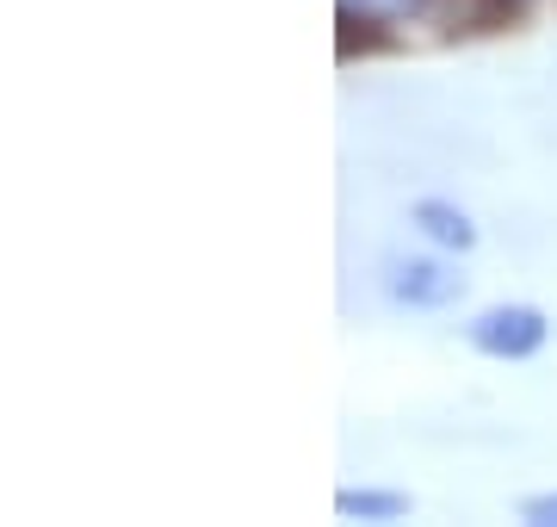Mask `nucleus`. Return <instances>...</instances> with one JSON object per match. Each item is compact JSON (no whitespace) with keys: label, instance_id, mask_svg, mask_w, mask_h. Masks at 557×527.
Wrapping results in <instances>:
<instances>
[{"label":"nucleus","instance_id":"obj_2","mask_svg":"<svg viewBox=\"0 0 557 527\" xmlns=\"http://www.w3.org/2000/svg\"><path fill=\"white\" fill-rule=\"evenodd\" d=\"M465 292V273H453L446 261H428V255H403L391 261V298L416 310H440Z\"/></svg>","mask_w":557,"mask_h":527},{"label":"nucleus","instance_id":"obj_3","mask_svg":"<svg viewBox=\"0 0 557 527\" xmlns=\"http://www.w3.org/2000/svg\"><path fill=\"white\" fill-rule=\"evenodd\" d=\"M416 20L434 25L440 38H478L515 20V0H416Z\"/></svg>","mask_w":557,"mask_h":527},{"label":"nucleus","instance_id":"obj_6","mask_svg":"<svg viewBox=\"0 0 557 527\" xmlns=\"http://www.w3.org/2000/svg\"><path fill=\"white\" fill-rule=\"evenodd\" d=\"M372 13H354V7H341V57H354V50H384V32H372Z\"/></svg>","mask_w":557,"mask_h":527},{"label":"nucleus","instance_id":"obj_4","mask_svg":"<svg viewBox=\"0 0 557 527\" xmlns=\"http://www.w3.org/2000/svg\"><path fill=\"white\" fill-rule=\"evenodd\" d=\"M416 223L434 236L440 248H471V243H478V223L465 218L458 205H446V199H421L416 205Z\"/></svg>","mask_w":557,"mask_h":527},{"label":"nucleus","instance_id":"obj_1","mask_svg":"<svg viewBox=\"0 0 557 527\" xmlns=\"http://www.w3.org/2000/svg\"><path fill=\"white\" fill-rule=\"evenodd\" d=\"M545 335H552V323L533 305H496L471 323V347L490 354V360H527V354L545 347Z\"/></svg>","mask_w":557,"mask_h":527},{"label":"nucleus","instance_id":"obj_5","mask_svg":"<svg viewBox=\"0 0 557 527\" xmlns=\"http://www.w3.org/2000/svg\"><path fill=\"white\" fill-rule=\"evenodd\" d=\"M335 508L359 515V522H397V515H409V497L403 490H341Z\"/></svg>","mask_w":557,"mask_h":527},{"label":"nucleus","instance_id":"obj_7","mask_svg":"<svg viewBox=\"0 0 557 527\" xmlns=\"http://www.w3.org/2000/svg\"><path fill=\"white\" fill-rule=\"evenodd\" d=\"M520 515H527L533 527H557V490H552V497H533V503L520 508Z\"/></svg>","mask_w":557,"mask_h":527}]
</instances>
